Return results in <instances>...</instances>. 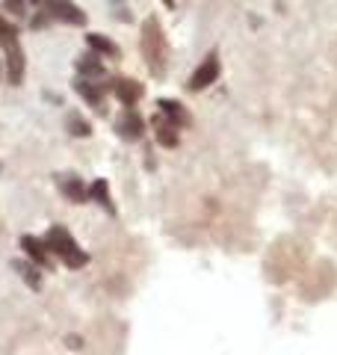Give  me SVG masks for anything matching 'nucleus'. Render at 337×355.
Instances as JSON below:
<instances>
[{"instance_id":"nucleus-11","label":"nucleus","mask_w":337,"mask_h":355,"mask_svg":"<svg viewBox=\"0 0 337 355\" xmlns=\"http://www.w3.org/2000/svg\"><path fill=\"white\" fill-rule=\"evenodd\" d=\"M21 249L27 252V258L36 266H51V249H48V243L44 240L33 237V234H24L21 237Z\"/></svg>"},{"instance_id":"nucleus-1","label":"nucleus","mask_w":337,"mask_h":355,"mask_svg":"<svg viewBox=\"0 0 337 355\" xmlns=\"http://www.w3.org/2000/svg\"><path fill=\"white\" fill-rule=\"evenodd\" d=\"M139 51H142V60H145V65H148V71L154 77H163L166 69H168V42H166L163 24L154 15L142 21Z\"/></svg>"},{"instance_id":"nucleus-3","label":"nucleus","mask_w":337,"mask_h":355,"mask_svg":"<svg viewBox=\"0 0 337 355\" xmlns=\"http://www.w3.org/2000/svg\"><path fill=\"white\" fill-rule=\"evenodd\" d=\"M44 243H48L51 254H56V258H60V263H65L69 270H83V266L89 263V254H86L80 246H77V240L71 237L69 228L53 225V228L48 231V237H44Z\"/></svg>"},{"instance_id":"nucleus-12","label":"nucleus","mask_w":337,"mask_h":355,"mask_svg":"<svg viewBox=\"0 0 337 355\" xmlns=\"http://www.w3.org/2000/svg\"><path fill=\"white\" fill-rule=\"evenodd\" d=\"M154 139L160 142L163 148H178V142H181V133H178V128L172 125V121H166L163 116L154 119Z\"/></svg>"},{"instance_id":"nucleus-5","label":"nucleus","mask_w":337,"mask_h":355,"mask_svg":"<svg viewBox=\"0 0 337 355\" xmlns=\"http://www.w3.org/2000/svg\"><path fill=\"white\" fill-rule=\"evenodd\" d=\"M74 92L80 95L89 107H95L98 113H104V98L110 92V83H107V77H80L77 74Z\"/></svg>"},{"instance_id":"nucleus-15","label":"nucleus","mask_w":337,"mask_h":355,"mask_svg":"<svg viewBox=\"0 0 337 355\" xmlns=\"http://www.w3.org/2000/svg\"><path fill=\"white\" fill-rule=\"evenodd\" d=\"M89 198H95V202L107 210V214H116V207H112L110 202V190H107V181H95L92 187H89Z\"/></svg>"},{"instance_id":"nucleus-13","label":"nucleus","mask_w":337,"mask_h":355,"mask_svg":"<svg viewBox=\"0 0 337 355\" xmlns=\"http://www.w3.org/2000/svg\"><path fill=\"white\" fill-rule=\"evenodd\" d=\"M89 42V48H92V53H98V57H110V60H119L121 57V48L112 39L107 36H101V33H89L86 36Z\"/></svg>"},{"instance_id":"nucleus-19","label":"nucleus","mask_w":337,"mask_h":355,"mask_svg":"<svg viewBox=\"0 0 337 355\" xmlns=\"http://www.w3.org/2000/svg\"><path fill=\"white\" fill-rule=\"evenodd\" d=\"M0 172H3V163H0Z\"/></svg>"},{"instance_id":"nucleus-8","label":"nucleus","mask_w":337,"mask_h":355,"mask_svg":"<svg viewBox=\"0 0 337 355\" xmlns=\"http://www.w3.org/2000/svg\"><path fill=\"white\" fill-rule=\"evenodd\" d=\"M110 92L119 98L125 107H137L139 104V98L145 95V89L139 80H128V77H119V80H112L110 83Z\"/></svg>"},{"instance_id":"nucleus-4","label":"nucleus","mask_w":337,"mask_h":355,"mask_svg":"<svg viewBox=\"0 0 337 355\" xmlns=\"http://www.w3.org/2000/svg\"><path fill=\"white\" fill-rule=\"evenodd\" d=\"M53 21L69 24V27H83L86 12L74 3V0H42L39 15L33 18V27H48V24H53Z\"/></svg>"},{"instance_id":"nucleus-14","label":"nucleus","mask_w":337,"mask_h":355,"mask_svg":"<svg viewBox=\"0 0 337 355\" xmlns=\"http://www.w3.org/2000/svg\"><path fill=\"white\" fill-rule=\"evenodd\" d=\"M12 266L18 270L21 279L27 282V287H33V291H39V287H42V275H39V270H36V263H33V261H30V263H27V261H15Z\"/></svg>"},{"instance_id":"nucleus-10","label":"nucleus","mask_w":337,"mask_h":355,"mask_svg":"<svg viewBox=\"0 0 337 355\" xmlns=\"http://www.w3.org/2000/svg\"><path fill=\"white\" fill-rule=\"evenodd\" d=\"M56 187L65 193V198L74 205H83L89 202V190L83 187V178H74V175H56Z\"/></svg>"},{"instance_id":"nucleus-7","label":"nucleus","mask_w":337,"mask_h":355,"mask_svg":"<svg viewBox=\"0 0 337 355\" xmlns=\"http://www.w3.org/2000/svg\"><path fill=\"white\" fill-rule=\"evenodd\" d=\"M116 130H119V137L128 139V142H137V139L142 137L145 121H142V116L137 113V107H125V110H121V116L116 119Z\"/></svg>"},{"instance_id":"nucleus-6","label":"nucleus","mask_w":337,"mask_h":355,"mask_svg":"<svg viewBox=\"0 0 337 355\" xmlns=\"http://www.w3.org/2000/svg\"><path fill=\"white\" fill-rule=\"evenodd\" d=\"M219 74H222V65H219V53L216 51H210L205 60H201V65L193 71V77H189V92H201V89H207L219 80Z\"/></svg>"},{"instance_id":"nucleus-2","label":"nucleus","mask_w":337,"mask_h":355,"mask_svg":"<svg viewBox=\"0 0 337 355\" xmlns=\"http://www.w3.org/2000/svg\"><path fill=\"white\" fill-rule=\"evenodd\" d=\"M0 48L6 53V74H9V83L21 86L24 80V48H21V39H18V30L12 27V21L0 15Z\"/></svg>"},{"instance_id":"nucleus-16","label":"nucleus","mask_w":337,"mask_h":355,"mask_svg":"<svg viewBox=\"0 0 337 355\" xmlns=\"http://www.w3.org/2000/svg\"><path fill=\"white\" fill-rule=\"evenodd\" d=\"M69 130H71V137H89L92 125H89L80 113H69Z\"/></svg>"},{"instance_id":"nucleus-18","label":"nucleus","mask_w":337,"mask_h":355,"mask_svg":"<svg viewBox=\"0 0 337 355\" xmlns=\"http://www.w3.org/2000/svg\"><path fill=\"white\" fill-rule=\"evenodd\" d=\"M27 3H30V6H42V0H27Z\"/></svg>"},{"instance_id":"nucleus-9","label":"nucleus","mask_w":337,"mask_h":355,"mask_svg":"<svg viewBox=\"0 0 337 355\" xmlns=\"http://www.w3.org/2000/svg\"><path fill=\"white\" fill-rule=\"evenodd\" d=\"M157 107H160V116H163L166 121H172L178 130H184V128L193 125V116H189V110H187L184 104L168 101V98H160V101H157Z\"/></svg>"},{"instance_id":"nucleus-17","label":"nucleus","mask_w":337,"mask_h":355,"mask_svg":"<svg viewBox=\"0 0 337 355\" xmlns=\"http://www.w3.org/2000/svg\"><path fill=\"white\" fill-rule=\"evenodd\" d=\"M3 6L9 9V12H12V15H27V0H3Z\"/></svg>"}]
</instances>
